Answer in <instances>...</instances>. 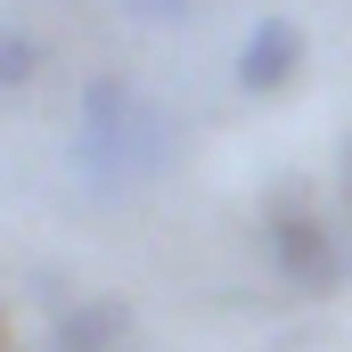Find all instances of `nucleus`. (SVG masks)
<instances>
[{
  "label": "nucleus",
  "instance_id": "nucleus-4",
  "mask_svg": "<svg viewBox=\"0 0 352 352\" xmlns=\"http://www.w3.org/2000/svg\"><path fill=\"white\" fill-rule=\"evenodd\" d=\"M123 336H131V303H115V295H82V303H66V311L50 320L41 352H123Z\"/></svg>",
  "mask_w": 352,
  "mask_h": 352
},
{
  "label": "nucleus",
  "instance_id": "nucleus-1",
  "mask_svg": "<svg viewBox=\"0 0 352 352\" xmlns=\"http://www.w3.org/2000/svg\"><path fill=\"white\" fill-rule=\"evenodd\" d=\"M74 180L98 188V197H131V188H148V180H164L173 164V115L148 98L140 82H123V74H98L82 82L74 98Z\"/></svg>",
  "mask_w": 352,
  "mask_h": 352
},
{
  "label": "nucleus",
  "instance_id": "nucleus-2",
  "mask_svg": "<svg viewBox=\"0 0 352 352\" xmlns=\"http://www.w3.org/2000/svg\"><path fill=\"white\" fill-rule=\"evenodd\" d=\"M263 254H270V270H278V287H295V295H336L344 270H352L344 230L320 221L303 188H295V197H270V213H263Z\"/></svg>",
  "mask_w": 352,
  "mask_h": 352
},
{
  "label": "nucleus",
  "instance_id": "nucleus-7",
  "mask_svg": "<svg viewBox=\"0 0 352 352\" xmlns=\"http://www.w3.org/2000/svg\"><path fill=\"white\" fill-rule=\"evenodd\" d=\"M336 230H344V246H352V148H344V173H336Z\"/></svg>",
  "mask_w": 352,
  "mask_h": 352
},
{
  "label": "nucleus",
  "instance_id": "nucleus-3",
  "mask_svg": "<svg viewBox=\"0 0 352 352\" xmlns=\"http://www.w3.org/2000/svg\"><path fill=\"white\" fill-rule=\"evenodd\" d=\"M303 74V25L295 16H263L238 50V90L246 98H278V90Z\"/></svg>",
  "mask_w": 352,
  "mask_h": 352
},
{
  "label": "nucleus",
  "instance_id": "nucleus-6",
  "mask_svg": "<svg viewBox=\"0 0 352 352\" xmlns=\"http://www.w3.org/2000/svg\"><path fill=\"white\" fill-rule=\"evenodd\" d=\"M188 8H197V0H131L140 25H188Z\"/></svg>",
  "mask_w": 352,
  "mask_h": 352
},
{
  "label": "nucleus",
  "instance_id": "nucleus-5",
  "mask_svg": "<svg viewBox=\"0 0 352 352\" xmlns=\"http://www.w3.org/2000/svg\"><path fill=\"white\" fill-rule=\"evenodd\" d=\"M33 74H41V41H33L25 25H0V98L33 90Z\"/></svg>",
  "mask_w": 352,
  "mask_h": 352
}]
</instances>
